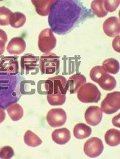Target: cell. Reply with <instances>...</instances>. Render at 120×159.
<instances>
[{
    "instance_id": "obj_14",
    "label": "cell",
    "mask_w": 120,
    "mask_h": 159,
    "mask_svg": "<svg viewBox=\"0 0 120 159\" xmlns=\"http://www.w3.org/2000/svg\"><path fill=\"white\" fill-rule=\"evenodd\" d=\"M52 138L58 145L66 144L71 138L70 131L66 128L55 129L52 133Z\"/></svg>"
},
{
    "instance_id": "obj_33",
    "label": "cell",
    "mask_w": 120,
    "mask_h": 159,
    "mask_svg": "<svg viewBox=\"0 0 120 159\" xmlns=\"http://www.w3.org/2000/svg\"><path fill=\"white\" fill-rule=\"evenodd\" d=\"M5 51V47H0V56L4 53Z\"/></svg>"
},
{
    "instance_id": "obj_15",
    "label": "cell",
    "mask_w": 120,
    "mask_h": 159,
    "mask_svg": "<svg viewBox=\"0 0 120 159\" xmlns=\"http://www.w3.org/2000/svg\"><path fill=\"white\" fill-rule=\"evenodd\" d=\"M37 60L36 56L31 54H26L20 59L21 69L27 71L35 70L37 66Z\"/></svg>"
},
{
    "instance_id": "obj_12",
    "label": "cell",
    "mask_w": 120,
    "mask_h": 159,
    "mask_svg": "<svg viewBox=\"0 0 120 159\" xmlns=\"http://www.w3.org/2000/svg\"><path fill=\"white\" fill-rule=\"evenodd\" d=\"M86 81L87 79L84 75L74 74L71 75L67 81V89L71 94L76 93Z\"/></svg>"
},
{
    "instance_id": "obj_1",
    "label": "cell",
    "mask_w": 120,
    "mask_h": 159,
    "mask_svg": "<svg viewBox=\"0 0 120 159\" xmlns=\"http://www.w3.org/2000/svg\"><path fill=\"white\" fill-rule=\"evenodd\" d=\"M78 98L83 103L98 102L101 98V92L94 84H84L77 92Z\"/></svg>"
},
{
    "instance_id": "obj_10",
    "label": "cell",
    "mask_w": 120,
    "mask_h": 159,
    "mask_svg": "<svg viewBox=\"0 0 120 159\" xmlns=\"http://www.w3.org/2000/svg\"><path fill=\"white\" fill-rule=\"evenodd\" d=\"M0 72L16 74L19 72V62L14 57H5L0 60Z\"/></svg>"
},
{
    "instance_id": "obj_25",
    "label": "cell",
    "mask_w": 120,
    "mask_h": 159,
    "mask_svg": "<svg viewBox=\"0 0 120 159\" xmlns=\"http://www.w3.org/2000/svg\"><path fill=\"white\" fill-rule=\"evenodd\" d=\"M13 12L4 7H0V25L5 26L10 24V20Z\"/></svg>"
},
{
    "instance_id": "obj_5",
    "label": "cell",
    "mask_w": 120,
    "mask_h": 159,
    "mask_svg": "<svg viewBox=\"0 0 120 159\" xmlns=\"http://www.w3.org/2000/svg\"><path fill=\"white\" fill-rule=\"evenodd\" d=\"M67 81L66 79L61 75L51 77L48 79L45 84V89L48 94L57 93L61 92L62 94L66 95L68 90Z\"/></svg>"
},
{
    "instance_id": "obj_7",
    "label": "cell",
    "mask_w": 120,
    "mask_h": 159,
    "mask_svg": "<svg viewBox=\"0 0 120 159\" xmlns=\"http://www.w3.org/2000/svg\"><path fill=\"white\" fill-rule=\"evenodd\" d=\"M48 124L53 128L60 127L64 125L67 120V114L61 108L50 110L46 116Z\"/></svg>"
},
{
    "instance_id": "obj_27",
    "label": "cell",
    "mask_w": 120,
    "mask_h": 159,
    "mask_svg": "<svg viewBox=\"0 0 120 159\" xmlns=\"http://www.w3.org/2000/svg\"><path fill=\"white\" fill-rule=\"evenodd\" d=\"M120 0H114V1H108L106 0L104 1V7L106 11L108 12H114V11L117 9L119 4H120Z\"/></svg>"
},
{
    "instance_id": "obj_13",
    "label": "cell",
    "mask_w": 120,
    "mask_h": 159,
    "mask_svg": "<svg viewBox=\"0 0 120 159\" xmlns=\"http://www.w3.org/2000/svg\"><path fill=\"white\" fill-rule=\"evenodd\" d=\"M57 1L53 0H32V4L35 6L36 10L40 16H46L50 13L52 5L55 3Z\"/></svg>"
},
{
    "instance_id": "obj_32",
    "label": "cell",
    "mask_w": 120,
    "mask_h": 159,
    "mask_svg": "<svg viewBox=\"0 0 120 159\" xmlns=\"http://www.w3.org/2000/svg\"><path fill=\"white\" fill-rule=\"evenodd\" d=\"M6 116V114L4 110L2 108H0V124L2 123L5 120Z\"/></svg>"
},
{
    "instance_id": "obj_24",
    "label": "cell",
    "mask_w": 120,
    "mask_h": 159,
    "mask_svg": "<svg viewBox=\"0 0 120 159\" xmlns=\"http://www.w3.org/2000/svg\"><path fill=\"white\" fill-rule=\"evenodd\" d=\"M47 100L51 106H61L66 102V95L61 92L57 93H52L47 95Z\"/></svg>"
},
{
    "instance_id": "obj_2",
    "label": "cell",
    "mask_w": 120,
    "mask_h": 159,
    "mask_svg": "<svg viewBox=\"0 0 120 159\" xmlns=\"http://www.w3.org/2000/svg\"><path fill=\"white\" fill-rule=\"evenodd\" d=\"M60 57L52 52L46 53L40 57L39 68L43 74H52L58 71Z\"/></svg>"
},
{
    "instance_id": "obj_16",
    "label": "cell",
    "mask_w": 120,
    "mask_h": 159,
    "mask_svg": "<svg viewBox=\"0 0 120 159\" xmlns=\"http://www.w3.org/2000/svg\"><path fill=\"white\" fill-rule=\"evenodd\" d=\"M91 133V128L84 123L76 124L73 129L74 136L78 139H86L87 138L90 137Z\"/></svg>"
},
{
    "instance_id": "obj_9",
    "label": "cell",
    "mask_w": 120,
    "mask_h": 159,
    "mask_svg": "<svg viewBox=\"0 0 120 159\" xmlns=\"http://www.w3.org/2000/svg\"><path fill=\"white\" fill-rule=\"evenodd\" d=\"M103 118V112L99 107L90 106L85 111V119L87 123L92 126L99 125Z\"/></svg>"
},
{
    "instance_id": "obj_31",
    "label": "cell",
    "mask_w": 120,
    "mask_h": 159,
    "mask_svg": "<svg viewBox=\"0 0 120 159\" xmlns=\"http://www.w3.org/2000/svg\"><path fill=\"white\" fill-rule=\"evenodd\" d=\"M112 123L113 125L118 128L120 127V114H118L117 116L114 117L112 119Z\"/></svg>"
},
{
    "instance_id": "obj_4",
    "label": "cell",
    "mask_w": 120,
    "mask_h": 159,
    "mask_svg": "<svg viewBox=\"0 0 120 159\" xmlns=\"http://www.w3.org/2000/svg\"><path fill=\"white\" fill-rule=\"evenodd\" d=\"M102 112L111 115L115 113L120 109V92L118 91L108 93L101 104Z\"/></svg>"
},
{
    "instance_id": "obj_28",
    "label": "cell",
    "mask_w": 120,
    "mask_h": 159,
    "mask_svg": "<svg viewBox=\"0 0 120 159\" xmlns=\"http://www.w3.org/2000/svg\"><path fill=\"white\" fill-rule=\"evenodd\" d=\"M14 155V151L10 146H5L0 149V159H11Z\"/></svg>"
},
{
    "instance_id": "obj_17",
    "label": "cell",
    "mask_w": 120,
    "mask_h": 159,
    "mask_svg": "<svg viewBox=\"0 0 120 159\" xmlns=\"http://www.w3.org/2000/svg\"><path fill=\"white\" fill-rule=\"evenodd\" d=\"M98 84L102 89L110 91L115 88L117 86V81L113 76L106 73L100 79Z\"/></svg>"
},
{
    "instance_id": "obj_3",
    "label": "cell",
    "mask_w": 120,
    "mask_h": 159,
    "mask_svg": "<svg viewBox=\"0 0 120 159\" xmlns=\"http://www.w3.org/2000/svg\"><path fill=\"white\" fill-rule=\"evenodd\" d=\"M56 44V38L50 29H46L40 32L38 46L41 52L45 54L50 52L55 47Z\"/></svg>"
},
{
    "instance_id": "obj_26",
    "label": "cell",
    "mask_w": 120,
    "mask_h": 159,
    "mask_svg": "<svg viewBox=\"0 0 120 159\" xmlns=\"http://www.w3.org/2000/svg\"><path fill=\"white\" fill-rule=\"evenodd\" d=\"M106 73L108 72L104 70V68L102 66H96L92 68L90 70V78L94 82L98 83L102 76Z\"/></svg>"
},
{
    "instance_id": "obj_6",
    "label": "cell",
    "mask_w": 120,
    "mask_h": 159,
    "mask_svg": "<svg viewBox=\"0 0 120 159\" xmlns=\"http://www.w3.org/2000/svg\"><path fill=\"white\" fill-rule=\"evenodd\" d=\"M104 145L101 139L93 137L91 138L85 143L84 151L85 154L90 158L99 157L103 151Z\"/></svg>"
},
{
    "instance_id": "obj_20",
    "label": "cell",
    "mask_w": 120,
    "mask_h": 159,
    "mask_svg": "<svg viewBox=\"0 0 120 159\" xmlns=\"http://www.w3.org/2000/svg\"><path fill=\"white\" fill-rule=\"evenodd\" d=\"M102 67L107 72L112 74H116L119 72L120 63L117 60L114 58L106 59L102 64Z\"/></svg>"
},
{
    "instance_id": "obj_19",
    "label": "cell",
    "mask_w": 120,
    "mask_h": 159,
    "mask_svg": "<svg viewBox=\"0 0 120 159\" xmlns=\"http://www.w3.org/2000/svg\"><path fill=\"white\" fill-rule=\"evenodd\" d=\"M7 111L11 119L13 121L20 120L24 115V110L20 104L18 103L10 104L7 108Z\"/></svg>"
},
{
    "instance_id": "obj_18",
    "label": "cell",
    "mask_w": 120,
    "mask_h": 159,
    "mask_svg": "<svg viewBox=\"0 0 120 159\" xmlns=\"http://www.w3.org/2000/svg\"><path fill=\"white\" fill-rule=\"evenodd\" d=\"M105 140L108 145L116 147L120 143V131L117 129H109L105 135Z\"/></svg>"
},
{
    "instance_id": "obj_11",
    "label": "cell",
    "mask_w": 120,
    "mask_h": 159,
    "mask_svg": "<svg viewBox=\"0 0 120 159\" xmlns=\"http://www.w3.org/2000/svg\"><path fill=\"white\" fill-rule=\"evenodd\" d=\"M26 48L25 40L20 37H16L10 40L7 47V52L11 55H19Z\"/></svg>"
},
{
    "instance_id": "obj_21",
    "label": "cell",
    "mask_w": 120,
    "mask_h": 159,
    "mask_svg": "<svg viewBox=\"0 0 120 159\" xmlns=\"http://www.w3.org/2000/svg\"><path fill=\"white\" fill-rule=\"evenodd\" d=\"M24 140L25 144L31 147H36L42 143V140L40 138L31 130L26 131Z\"/></svg>"
},
{
    "instance_id": "obj_22",
    "label": "cell",
    "mask_w": 120,
    "mask_h": 159,
    "mask_svg": "<svg viewBox=\"0 0 120 159\" xmlns=\"http://www.w3.org/2000/svg\"><path fill=\"white\" fill-rule=\"evenodd\" d=\"M26 22V16L20 12L13 13L10 20V25L15 29H19L24 25Z\"/></svg>"
},
{
    "instance_id": "obj_29",
    "label": "cell",
    "mask_w": 120,
    "mask_h": 159,
    "mask_svg": "<svg viewBox=\"0 0 120 159\" xmlns=\"http://www.w3.org/2000/svg\"><path fill=\"white\" fill-rule=\"evenodd\" d=\"M7 39V33L4 30L0 29V47H5Z\"/></svg>"
},
{
    "instance_id": "obj_23",
    "label": "cell",
    "mask_w": 120,
    "mask_h": 159,
    "mask_svg": "<svg viewBox=\"0 0 120 159\" xmlns=\"http://www.w3.org/2000/svg\"><path fill=\"white\" fill-rule=\"evenodd\" d=\"M103 4L104 1L103 0H94L91 4V9L99 18H103L108 15V12L105 10Z\"/></svg>"
},
{
    "instance_id": "obj_8",
    "label": "cell",
    "mask_w": 120,
    "mask_h": 159,
    "mask_svg": "<svg viewBox=\"0 0 120 159\" xmlns=\"http://www.w3.org/2000/svg\"><path fill=\"white\" fill-rule=\"evenodd\" d=\"M103 29L104 33L110 38L118 36L120 33V20L115 16L108 18L103 23Z\"/></svg>"
},
{
    "instance_id": "obj_30",
    "label": "cell",
    "mask_w": 120,
    "mask_h": 159,
    "mask_svg": "<svg viewBox=\"0 0 120 159\" xmlns=\"http://www.w3.org/2000/svg\"><path fill=\"white\" fill-rule=\"evenodd\" d=\"M120 36L119 35L117 36L112 42V47L114 50L118 52H120Z\"/></svg>"
}]
</instances>
